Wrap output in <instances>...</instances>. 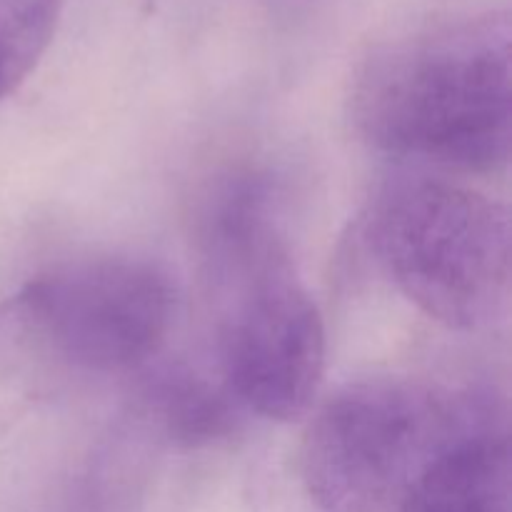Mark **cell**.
I'll use <instances>...</instances> for the list:
<instances>
[{
    "mask_svg": "<svg viewBox=\"0 0 512 512\" xmlns=\"http://www.w3.org/2000/svg\"><path fill=\"white\" fill-rule=\"evenodd\" d=\"M350 108L380 153L498 173L512 140L510 13L488 10L385 40L360 63Z\"/></svg>",
    "mask_w": 512,
    "mask_h": 512,
    "instance_id": "6da1fadb",
    "label": "cell"
},
{
    "mask_svg": "<svg viewBox=\"0 0 512 512\" xmlns=\"http://www.w3.org/2000/svg\"><path fill=\"white\" fill-rule=\"evenodd\" d=\"M220 380L248 413L290 423L313 410L325 375V323L275 225L258 178L225 183L203 213Z\"/></svg>",
    "mask_w": 512,
    "mask_h": 512,
    "instance_id": "7a4b0ae2",
    "label": "cell"
},
{
    "mask_svg": "<svg viewBox=\"0 0 512 512\" xmlns=\"http://www.w3.org/2000/svg\"><path fill=\"white\" fill-rule=\"evenodd\" d=\"M363 243L383 278L435 323L478 333L510 310V215L478 190L400 180L375 198Z\"/></svg>",
    "mask_w": 512,
    "mask_h": 512,
    "instance_id": "3957f363",
    "label": "cell"
},
{
    "mask_svg": "<svg viewBox=\"0 0 512 512\" xmlns=\"http://www.w3.org/2000/svg\"><path fill=\"white\" fill-rule=\"evenodd\" d=\"M463 403L420 380L378 375L318 405L300 440V478L325 512L400 510L430 463L475 433Z\"/></svg>",
    "mask_w": 512,
    "mask_h": 512,
    "instance_id": "277c9868",
    "label": "cell"
},
{
    "mask_svg": "<svg viewBox=\"0 0 512 512\" xmlns=\"http://www.w3.org/2000/svg\"><path fill=\"white\" fill-rule=\"evenodd\" d=\"M65 368L120 373L148 363L175 318V285L160 265L105 255L25 283Z\"/></svg>",
    "mask_w": 512,
    "mask_h": 512,
    "instance_id": "5b68a950",
    "label": "cell"
},
{
    "mask_svg": "<svg viewBox=\"0 0 512 512\" xmlns=\"http://www.w3.org/2000/svg\"><path fill=\"white\" fill-rule=\"evenodd\" d=\"M510 495L508 440L480 428L425 468L400 512H510Z\"/></svg>",
    "mask_w": 512,
    "mask_h": 512,
    "instance_id": "8992f818",
    "label": "cell"
},
{
    "mask_svg": "<svg viewBox=\"0 0 512 512\" xmlns=\"http://www.w3.org/2000/svg\"><path fill=\"white\" fill-rule=\"evenodd\" d=\"M28 285L0 303V443L48 398L63 370Z\"/></svg>",
    "mask_w": 512,
    "mask_h": 512,
    "instance_id": "52a82bcc",
    "label": "cell"
},
{
    "mask_svg": "<svg viewBox=\"0 0 512 512\" xmlns=\"http://www.w3.org/2000/svg\"><path fill=\"white\" fill-rule=\"evenodd\" d=\"M148 415L168 443L178 448H210L238 433L243 405L223 380L185 368L160 373L145 393Z\"/></svg>",
    "mask_w": 512,
    "mask_h": 512,
    "instance_id": "ba28073f",
    "label": "cell"
},
{
    "mask_svg": "<svg viewBox=\"0 0 512 512\" xmlns=\"http://www.w3.org/2000/svg\"><path fill=\"white\" fill-rule=\"evenodd\" d=\"M63 8L65 0H0V103L38 68Z\"/></svg>",
    "mask_w": 512,
    "mask_h": 512,
    "instance_id": "9c48e42d",
    "label": "cell"
}]
</instances>
